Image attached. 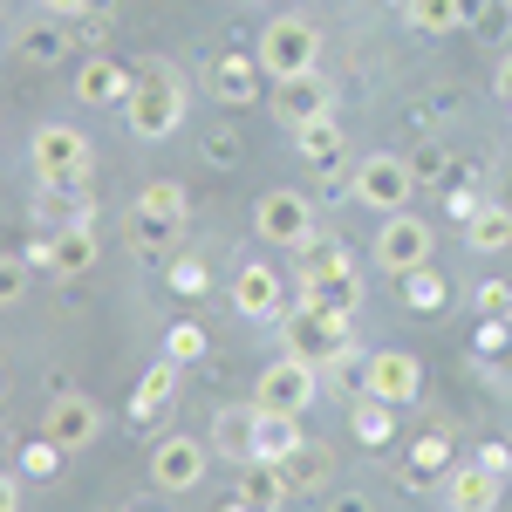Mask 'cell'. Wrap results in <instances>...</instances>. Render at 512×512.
<instances>
[{
  "instance_id": "obj_1",
  "label": "cell",
  "mask_w": 512,
  "mask_h": 512,
  "mask_svg": "<svg viewBox=\"0 0 512 512\" xmlns=\"http://www.w3.org/2000/svg\"><path fill=\"white\" fill-rule=\"evenodd\" d=\"M123 123H130V137H144V144H158L171 137L178 123H185V82L171 62H144L137 82H130V96H123Z\"/></svg>"
},
{
  "instance_id": "obj_2",
  "label": "cell",
  "mask_w": 512,
  "mask_h": 512,
  "mask_svg": "<svg viewBox=\"0 0 512 512\" xmlns=\"http://www.w3.org/2000/svg\"><path fill=\"white\" fill-rule=\"evenodd\" d=\"M321 55V28L308 14H274L267 28H260V48H253V62H260V76L267 82H287V76H308Z\"/></svg>"
},
{
  "instance_id": "obj_3",
  "label": "cell",
  "mask_w": 512,
  "mask_h": 512,
  "mask_svg": "<svg viewBox=\"0 0 512 512\" xmlns=\"http://www.w3.org/2000/svg\"><path fill=\"white\" fill-rule=\"evenodd\" d=\"M280 349L287 355H301L308 369H335L342 355H349V321H335V315H321V308H294V315H280Z\"/></svg>"
},
{
  "instance_id": "obj_4",
  "label": "cell",
  "mask_w": 512,
  "mask_h": 512,
  "mask_svg": "<svg viewBox=\"0 0 512 512\" xmlns=\"http://www.w3.org/2000/svg\"><path fill=\"white\" fill-rule=\"evenodd\" d=\"M321 396V369H308L301 355L280 349L267 369H260V390H253V410H274V417H308Z\"/></svg>"
},
{
  "instance_id": "obj_5",
  "label": "cell",
  "mask_w": 512,
  "mask_h": 512,
  "mask_svg": "<svg viewBox=\"0 0 512 512\" xmlns=\"http://www.w3.org/2000/svg\"><path fill=\"white\" fill-rule=\"evenodd\" d=\"M28 158H35V178L55 192V185H82L89 178V137L76 123H41L28 137Z\"/></svg>"
},
{
  "instance_id": "obj_6",
  "label": "cell",
  "mask_w": 512,
  "mask_h": 512,
  "mask_svg": "<svg viewBox=\"0 0 512 512\" xmlns=\"http://www.w3.org/2000/svg\"><path fill=\"white\" fill-rule=\"evenodd\" d=\"M349 192L362 198V205H376V212H403L410 192H417V164L396 158V151H369V158L355 164Z\"/></svg>"
},
{
  "instance_id": "obj_7",
  "label": "cell",
  "mask_w": 512,
  "mask_h": 512,
  "mask_svg": "<svg viewBox=\"0 0 512 512\" xmlns=\"http://www.w3.org/2000/svg\"><path fill=\"white\" fill-rule=\"evenodd\" d=\"M431 253H437V233H431V219H410V212H390L383 219V233H376V267L383 274H417V267H431Z\"/></svg>"
},
{
  "instance_id": "obj_8",
  "label": "cell",
  "mask_w": 512,
  "mask_h": 512,
  "mask_svg": "<svg viewBox=\"0 0 512 512\" xmlns=\"http://www.w3.org/2000/svg\"><path fill=\"white\" fill-rule=\"evenodd\" d=\"M253 233L267 239V246L301 253V246L315 239V205H308L301 192H260V205H253Z\"/></svg>"
},
{
  "instance_id": "obj_9",
  "label": "cell",
  "mask_w": 512,
  "mask_h": 512,
  "mask_svg": "<svg viewBox=\"0 0 512 512\" xmlns=\"http://www.w3.org/2000/svg\"><path fill=\"white\" fill-rule=\"evenodd\" d=\"M362 390L383 396V403H417V396H424V362H417L410 349L362 355Z\"/></svg>"
},
{
  "instance_id": "obj_10",
  "label": "cell",
  "mask_w": 512,
  "mask_h": 512,
  "mask_svg": "<svg viewBox=\"0 0 512 512\" xmlns=\"http://www.w3.org/2000/svg\"><path fill=\"white\" fill-rule=\"evenodd\" d=\"M233 308L246 321H280L287 315V274L267 267V260H246L233 274Z\"/></svg>"
},
{
  "instance_id": "obj_11",
  "label": "cell",
  "mask_w": 512,
  "mask_h": 512,
  "mask_svg": "<svg viewBox=\"0 0 512 512\" xmlns=\"http://www.w3.org/2000/svg\"><path fill=\"white\" fill-rule=\"evenodd\" d=\"M205 458H212L205 437H158V451H151V485H158V492H192L198 478H205Z\"/></svg>"
},
{
  "instance_id": "obj_12",
  "label": "cell",
  "mask_w": 512,
  "mask_h": 512,
  "mask_svg": "<svg viewBox=\"0 0 512 512\" xmlns=\"http://www.w3.org/2000/svg\"><path fill=\"white\" fill-rule=\"evenodd\" d=\"M41 437H55L62 451H89V444L103 437V410H96L89 396H76V390L55 396V403H48V424H41Z\"/></svg>"
},
{
  "instance_id": "obj_13",
  "label": "cell",
  "mask_w": 512,
  "mask_h": 512,
  "mask_svg": "<svg viewBox=\"0 0 512 512\" xmlns=\"http://www.w3.org/2000/svg\"><path fill=\"white\" fill-rule=\"evenodd\" d=\"M260 410L253 403H226L219 417H212V458H226V465H253L260 458Z\"/></svg>"
},
{
  "instance_id": "obj_14",
  "label": "cell",
  "mask_w": 512,
  "mask_h": 512,
  "mask_svg": "<svg viewBox=\"0 0 512 512\" xmlns=\"http://www.w3.org/2000/svg\"><path fill=\"white\" fill-rule=\"evenodd\" d=\"M328 82H321V69H308V76H287V82H274V117L287 123V130H301V123H315V117H328Z\"/></svg>"
},
{
  "instance_id": "obj_15",
  "label": "cell",
  "mask_w": 512,
  "mask_h": 512,
  "mask_svg": "<svg viewBox=\"0 0 512 512\" xmlns=\"http://www.w3.org/2000/svg\"><path fill=\"white\" fill-rule=\"evenodd\" d=\"M130 82H137V76L123 69L117 55H89V62L76 69V96L89 103V110H110V103L123 110V96H130Z\"/></svg>"
},
{
  "instance_id": "obj_16",
  "label": "cell",
  "mask_w": 512,
  "mask_h": 512,
  "mask_svg": "<svg viewBox=\"0 0 512 512\" xmlns=\"http://www.w3.org/2000/svg\"><path fill=\"white\" fill-rule=\"evenodd\" d=\"M499 499H506V478L485 472V465H458L444 478V506L451 512H499Z\"/></svg>"
},
{
  "instance_id": "obj_17",
  "label": "cell",
  "mask_w": 512,
  "mask_h": 512,
  "mask_svg": "<svg viewBox=\"0 0 512 512\" xmlns=\"http://www.w3.org/2000/svg\"><path fill=\"white\" fill-rule=\"evenodd\" d=\"M212 96H219L226 110H246V103L260 96V62H253V55H219V62H212Z\"/></svg>"
},
{
  "instance_id": "obj_18",
  "label": "cell",
  "mask_w": 512,
  "mask_h": 512,
  "mask_svg": "<svg viewBox=\"0 0 512 512\" xmlns=\"http://www.w3.org/2000/svg\"><path fill=\"white\" fill-rule=\"evenodd\" d=\"M301 301H308V308H321V315H335V321H355V308H362V280H355V274L301 280Z\"/></svg>"
},
{
  "instance_id": "obj_19",
  "label": "cell",
  "mask_w": 512,
  "mask_h": 512,
  "mask_svg": "<svg viewBox=\"0 0 512 512\" xmlns=\"http://www.w3.org/2000/svg\"><path fill=\"white\" fill-rule=\"evenodd\" d=\"M171 396H178V362H151L130 390V424H151L158 410H171Z\"/></svg>"
},
{
  "instance_id": "obj_20",
  "label": "cell",
  "mask_w": 512,
  "mask_h": 512,
  "mask_svg": "<svg viewBox=\"0 0 512 512\" xmlns=\"http://www.w3.org/2000/svg\"><path fill=\"white\" fill-rule=\"evenodd\" d=\"M239 499L253 512H274V506H287L294 492H287V478H280L274 458H253V465H239Z\"/></svg>"
},
{
  "instance_id": "obj_21",
  "label": "cell",
  "mask_w": 512,
  "mask_h": 512,
  "mask_svg": "<svg viewBox=\"0 0 512 512\" xmlns=\"http://www.w3.org/2000/svg\"><path fill=\"white\" fill-rule=\"evenodd\" d=\"M89 267H96V226H89V219H69V226L55 233V267H48V274L76 280V274H89Z\"/></svg>"
},
{
  "instance_id": "obj_22",
  "label": "cell",
  "mask_w": 512,
  "mask_h": 512,
  "mask_svg": "<svg viewBox=\"0 0 512 512\" xmlns=\"http://www.w3.org/2000/svg\"><path fill=\"white\" fill-rule=\"evenodd\" d=\"M123 233H130V246H137L144 260H164V253L178 246V233H185V226H171V219H158V212H144V205H130V219H123Z\"/></svg>"
},
{
  "instance_id": "obj_23",
  "label": "cell",
  "mask_w": 512,
  "mask_h": 512,
  "mask_svg": "<svg viewBox=\"0 0 512 512\" xmlns=\"http://www.w3.org/2000/svg\"><path fill=\"white\" fill-rule=\"evenodd\" d=\"M328 472H335V458L321 451L315 437H308L301 451H287V458H280V478H287V492H315V485H328Z\"/></svg>"
},
{
  "instance_id": "obj_24",
  "label": "cell",
  "mask_w": 512,
  "mask_h": 512,
  "mask_svg": "<svg viewBox=\"0 0 512 512\" xmlns=\"http://www.w3.org/2000/svg\"><path fill=\"white\" fill-rule=\"evenodd\" d=\"M14 55H21V62H35V69H55V62L69 55V35H62L55 21H28V28L14 35Z\"/></svg>"
},
{
  "instance_id": "obj_25",
  "label": "cell",
  "mask_w": 512,
  "mask_h": 512,
  "mask_svg": "<svg viewBox=\"0 0 512 512\" xmlns=\"http://www.w3.org/2000/svg\"><path fill=\"white\" fill-rule=\"evenodd\" d=\"M465 239H472V253H506L512 246V212L506 205H478L472 219H465Z\"/></svg>"
},
{
  "instance_id": "obj_26",
  "label": "cell",
  "mask_w": 512,
  "mask_h": 512,
  "mask_svg": "<svg viewBox=\"0 0 512 512\" xmlns=\"http://www.w3.org/2000/svg\"><path fill=\"white\" fill-rule=\"evenodd\" d=\"M390 410H396V403H383V396H369V390H362V396L349 403L355 437H362V444H390V437H396V417H390Z\"/></svg>"
},
{
  "instance_id": "obj_27",
  "label": "cell",
  "mask_w": 512,
  "mask_h": 512,
  "mask_svg": "<svg viewBox=\"0 0 512 512\" xmlns=\"http://www.w3.org/2000/svg\"><path fill=\"white\" fill-rule=\"evenodd\" d=\"M403 21H410L417 35H451V28H465L458 0H403Z\"/></svg>"
},
{
  "instance_id": "obj_28",
  "label": "cell",
  "mask_w": 512,
  "mask_h": 512,
  "mask_svg": "<svg viewBox=\"0 0 512 512\" xmlns=\"http://www.w3.org/2000/svg\"><path fill=\"white\" fill-rule=\"evenodd\" d=\"M253 444H260V458H287V451H301V444H308V437H301V417H274V410H260V437H253Z\"/></svg>"
},
{
  "instance_id": "obj_29",
  "label": "cell",
  "mask_w": 512,
  "mask_h": 512,
  "mask_svg": "<svg viewBox=\"0 0 512 512\" xmlns=\"http://www.w3.org/2000/svg\"><path fill=\"white\" fill-rule=\"evenodd\" d=\"M294 144H301V158L308 164H335L342 158V130H335V117H315L294 130Z\"/></svg>"
},
{
  "instance_id": "obj_30",
  "label": "cell",
  "mask_w": 512,
  "mask_h": 512,
  "mask_svg": "<svg viewBox=\"0 0 512 512\" xmlns=\"http://www.w3.org/2000/svg\"><path fill=\"white\" fill-rule=\"evenodd\" d=\"M321 274H349V246L315 233L308 246H301V280H321Z\"/></svg>"
},
{
  "instance_id": "obj_31",
  "label": "cell",
  "mask_w": 512,
  "mask_h": 512,
  "mask_svg": "<svg viewBox=\"0 0 512 512\" xmlns=\"http://www.w3.org/2000/svg\"><path fill=\"white\" fill-rule=\"evenodd\" d=\"M205 349H212V335H205L198 321H171V328H164V362L185 369V362H205Z\"/></svg>"
},
{
  "instance_id": "obj_32",
  "label": "cell",
  "mask_w": 512,
  "mask_h": 512,
  "mask_svg": "<svg viewBox=\"0 0 512 512\" xmlns=\"http://www.w3.org/2000/svg\"><path fill=\"white\" fill-rule=\"evenodd\" d=\"M137 205H144V212H158V219H171V226H185V219H192L185 185H144V192H137Z\"/></svg>"
},
{
  "instance_id": "obj_33",
  "label": "cell",
  "mask_w": 512,
  "mask_h": 512,
  "mask_svg": "<svg viewBox=\"0 0 512 512\" xmlns=\"http://www.w3.org/2000/svg\"><path fill=\"white\" fill-rule=\"evenodd\" d=\"M403 301H410V308H444V274H431V267L403 274Z\"/></svg>"
},
{
  "instance_id": "obj_34",
  "label": "cell",
  "mask_w": 512,
  "mask_h": 512,
  "mask_svg": "<svg viewBox=\"0 0 512 512\" xmlns=\"http://www.w3.org/2000/svg\"><path fill=\"white\" fill-rule=\"evenodd\" d=\"M171 287H178V294H205V287H212L205 260H192V253H171Z\"/></svg>"
},
{
  "instance_id": "obj_35",
  "label": "cell",
  "mask_w": 512,
  "mask_h": 512,
  "mask_svg": "<svg viewBox=\"0 0 512 512\" xmlns=\"http://www.w3.org/2000/svg\"><path fill=\"white\" fill-rule=\"evenodd\" d=\"M62 458H69V451H62V444H55V437H35V444H28V451H21V472L48 478V472H55V465H62Z\"/></svg>"
},
{
  "instance_id": "obj_36",
  "label": "cell",
  "mask_w": 512,
  "mask_h": 512,
  "mask_svg": "<svg viewBox=\"0 0 512 512\" xmlns=\"http://www.w3.org/2000/svg\"><path fill=\"white\" fill-rule=\"evenodd\" d=\"M28 274H35L28 260H0V308H14V301L28 294Z\"/></svg>"
},
{
  "instance_id": "obj_37",
  "label": "cell",
  "mask_w": 512,
  "mask_h": 512,
  "mask_svg": "<svg viewBox=\"0 0 512 512\" xmlns=\"http://www.w3.org/2000/svg\"><path fill=\"white\" fill-rule=\"evenodd\" d=\"M444 458H451V444H444V437H417V444H410V472H417V478L437 472Z\"/></svg>"
},
{
  "instance_id": "obj_38",
  "label": "cell",
  "mask_w": 512,
  "mask_h": 512,
  "mask_svg": "<svg viewBox=\"0 0 512 512\" xmlns=\"http://www.w3.org/2000/svg\"><path fill=\"white\" fill-rule=\"evenodd\" d=\"M478 308H485L492 321H506L512 315V287L506 280H485V287H478Z\"/></svg>"
},
{
  "instance_id": "obj_39",
  "label": "cell",
  "mask_w": 512,
  "mask_h": 512,
  "mask_svg": "<svg viewBox=\"0 0 512 512\" xmlns=\"http://www.w3.org/2000/svg\"><path fill=\"white\" fill-rule=\"evenodd\" d=\"M478 465H485V472H499V478H512V451H506V444H485V451H478Z\"/></svg>"
},
{
  "instance_id": "obj_40",
  "label": "cell",
  "mask_w": 512,
  "mask_h": 512,
  "mask_svg": "<svg viewBox=\"0 0 512 512\" xmlns=\"http://www.w3.org/2000/svg\"><path fill=\"white\" fill-rule=\"evenodd\" d=\"M89 7H96V0H41V14H55V21H76Z\"/></svg>"
},
{
  "instance_id": "obj_41",
  "label": "cell",
  "mask_w": 512,
  "mask_h": 512,
  "mask_svg": "<svg viewBox=\"0 0 512 512\" xmlns=\"http://www.w3.org/2000/svg\"><path fill=\"white\" fill-rule=\"evenodd\" d=\"M492 89H499V103H506V110H512V48H506V55H499V76H492Z\"/></svg>"
},
{
  "instance_id": "obj_42",
  "label": "cell",
  "mask_w": 512,
  "mask_h": 512,
  "mask_svg": "<svg viewBox=\"0 0 512 512\" xmlns=\"http://www.w3.org/2000/svg\"><path fill=\"white\" fill-rule=\"evenodd\" d=\"M0 512H21V478L0 472Z\"/></svg>"
},
{
  "instance_id": "obj_43",
  "label": "cell",
  "mask_w": 512,
  "mask_h": 512,
  "mask_svg": "<svg viewBox=\"0 0 512 512\" xmlns=\"http://www.w3.org/2000/svg\"><path fill=\"white\" fill-rule=\"evenodd\" d=\"M328 512H369V499H362V492H335V499H328Z\"/></svg>"
},
{
  "instance_id": "obj_44",
  "label": "cell",
  "mask_w": 512,
  "mask_h": 512,
  "mask_svg": "<svg viewBox=\"0 0 512 512\" xmlns=\"http://www.w3.org/2000/svg\"><path fill=\"white\" fill-rule=\"evenodd\" d=\"M458 14H465V21H478V14H485V0H458Z\"/></svg>"
},
{
  "instance_id": "obj_45",
  "label": "cell",
  "mask_w": 512,
  "mask_h": 512,
  "mask_svg": "<svg viewBox=\"0 0 512 512\" xmlns=\"http://www.w3.org/2000/svg\"><path fill=\"white\" fill-rule=\"evenodd\" d=\"M274 512H280V506H274Z\"/></svg>"
}]
</instances>
